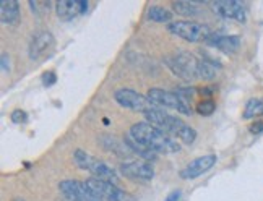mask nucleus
<instances>
[{"mask_svg": "<svg viewBox=\"0 0 263 201\" xmlns=\"http://www.w3.org/2000/svg\"><path fill=\"white\" fill-rule=\"evenodd\" d=\"M2 68H4V72H7V70L10 68L7 65V54H2Z\"/></svg>", "mask_w": 263, "mask_h": 201, "instance_id": "nucleus-27", "label": "nucleus"}, {"mask_svg": "<svg viewBox=\"0 0 263 201\" xmlns=\"http://www.w3.org/2000/svg\"><path fill=\"white\" fill-rule=\"evenodd\" d=\"M0 19L4 25H16L20 22V5L15 0L0 4Z\"/></svg>", "mask_w": 263, "mask_h": 201, "instance_id": "nucleus-15", "label": "nucleus"}, {"mask_svg": "<svg viewBox=\"0 0 263 201\" xmlns=\"http://www.w3.org/2000/svg\"><path fill=\"white\" fill-rule=\"evenodd\" d=\"M12 120H13L15 124H23V122H26V120H28V115H26L25 110L16 109V110H13V112H12Z\"/></svg>", "mask_w": 263, "mask_h": 201, "instance_id": "nucleus-23", "label": "nucleus"}, {"mask_svg": "<svg viewBox=\"0 0 263 201\" xmlns=\"http://www.w3.org/2000/svg\"><path fill=\"white\" fill-rule=\"evenodd\" d=\"M85 185L103 201H135L127 192L120 190L116 184L107 182V180L91 177L85 180Z\"/></svg>", "mask_w": 263, "mask_h": 201, "instance_id": "nucleus-6", "label": "nucleus"}, {"mask_svg": "<svg viewBox=\"0 0 263 201\" xmlns=\"http://www.w3.org/2000/svg\"><path fill=\"white\" fill-rule=\"evenodd\" d=\"M54 46H55V39L52 34L49 31H39L29 41V49H28L29 57L33 60H41L52 52Z\"/></svg>", "mask_w": 263, "mask_h": 201, "instance_id": "nucleus-10", "label": "nucleus"}, {"mask_svg": "<svg viewBox=\"0 0 263 201\" xmlns=\"http://www.w3.org/2000/svg\"><path fill=\"white\" fill-rule=\"evenodd\" d=\"M216 75V67L213 62L210 60H200V67H198V78L203 79H211Z\"/></svg>", "mask_w": 263, "mask_h": 201, "instance_id": "nucleus-21", "label": "nucleus"}, {"mask_svg": "<svg viewBox=\"0 0 263 201\" xmlns=\"http://www.w3.org/2000/svg\"><path fill=\"white\" fill-rule=\"evenodd\" d=\"M128 136L134 142L143 145L145 148L151 149L156 154H173L180 151L179 143L173 136L164 133L163 130H159L158 127L148 122H138L135 125H132Z\"/></svg>", "mask_w": 263, "mask_h": 201, "instance_id": "nucleus-1", "label": "nucleus"}, {"mask_svg": "<svg viewBox=\"0 0 263 201\" xmlns=\"http://www.w3.org/2000/svg\"><path fill=\"white\" fill-rule=\"evenodd\" d=\"M250 132L252 133H261L263 132V122H261V120H257L255 124L250 125Z\"/></svg>", "mask_w": 263, "mask_h": 201, "instance_id": "nucleus-25", "label": "nucleus"}, {"mask_svg": "<svg viewBox=\"0 0 263 201\" xmlns=\"http://www.w3.org/2000/svg\"><path fill=\"white\" fill-rule=\"evenodd\" d=\"M173 10L177 13V15H182V16H197L200 13V8L197 4L194 2H174L173 4Z\"/></svg>", "mask_w": 263, "mask_h": 201, "instance_id": "nucleus-19", "label": "nucleus"}, {"mask_svg": "<svg viewBox=\"0 0 263 201\" xmlns=\"http://www.w3.org/2000/svg\"><path fill=\"white\" fill-rule=\"evenodd\" d=\"M148 18L151 22H156V23H169L171 19H173V13L164 7L153 5L148 10Z\"/></svg>", "mask_w": 263, "mask_h": 201, "instance_id": "nucleus-17", "label": "nucleus"}, {"mask_svg": "<svg viewBox=\"0 0 263 201\" xmlns=\"http://www.w3.org/2000/svg\"><path fill=\"white\" fill-rule=\"evenodd\" d=\"M215 41H208L211 46H215L216 49H219L221 52L224 54H232L240 47V37L239 36H216L211 37Z\"/></svg>", "mask_w": 263, "mask_h": 201, "instance_id": "nucleus-16", "label": "nucleus"}, {"mask_svg": "<svg viewBox=\"0 0 263 201\" xmlns=\"http://www.w3.org/2000/svg\"><path fill=\"white\" fill-rule=\"evenodd\" d=\"M169 33L187 43H203L211 37V29L206 25H201L190 19H179L167 26Z\"/></svg>", "mask_w": 263, "mask_h": 201, "instance_id": "nucleus-5", "label": "nucleus"}, {"mask_svg": "<svg viewBox=\"0 0 263 201\" xmlns=\"http://www.w3.org/2000/svg\"><path fill=\"white\" fill-rule=\"evenodd\" d=\"M180 198H182V192L180 190H174L173 193L167 195V198L164 201H180Z\"/></svg>", "mask_w": 263, "mask_h": 201, "instance_id": "nucleus-26", "label": "nucleus"}, {"mask_svg": "<svg viewBox=\"0 0 263 201\" xmlns=\"http://www.w3.org/2000/svg\"><path fill=\"white\" fill-rule=\"evenodd\" d=\"M215 109H216V104L213 99H203L197 104V112L200 115H211L215 112Z\"/></svg>", "mask_w": 263, "mask_h": 201, "instance_id": "nucleus-22", "label": "nucleus"}, {"mask_svg": "<svg viewBox=\"0 0 263 201\" xmlns=\"http://www.w3.org/2000/svg\"><path fill=\"white\" fill-rule=\"evenodd\" d=\"M164 133L173 135L176 138H179L182 143L185 145H192L197 139V132L192 128L187 122H184L180 117H174L169 115L167 118V125L164 128Z\"/></svg>", "mask_w": 263, "mask_h": 201, "instance_id": "nucleus-11", "label": "nucleus"}, {"mask_svg": "<svg viewBox=\"0 0 263 201\" xmlns=\"http://www.w3.org/2000/svg\"><path fill=\"white\" fill-rule=\"evenodd\" d=\"M13 201H25V199H22V198H15Z\"/></svg>", "mask_w": 263, "mask_h": 201, "instance_id": "nucleus-28", "label": "nucleus"}, {"mask_svg": "<svg viewBox=\"0 0 263 201\" xmlns=\"http://www.w3.org/2000/svg\"><path fill=\"white\" fill-rule=\"evenodd\" d=\"M211 8H213L215 13H218L222 18H231L240 23H244L247 19L246 7L240 2H236V0H218V2L211 4Z\"/></svg>", "mask_w": 263, "mask_h": 201, "instance_id": "nucleus-12", "label": "nucleus"}, {"mask_svg": "<svg viewBox=\"0 0 263 201\" xmlns=\"http://www.w3.org/2000/svg\"><path fill=\"white\" fill-rule=\"evenodd\" d=\"M125 145H127V148H130L134 153H137L138 156H141L145 160H155L156 159V153H153L151 149H148V148H145L143 145H140V143H137V142H134L130 136H127L125 138V142H124Z\"/></svg>", "mask_w": 263, "mask_h": 201, "instance_id": "nucleus-18", "label": "nucleus"}, {"mask_svg": "<svg viewBox=\"0 0 263 201\" xmlns=\"http://www.w3.org/2000/svg\"><path fill=\"white\" fill-rule=\"evenodd\" d=\"M146 97L151 100V104H153L155 107L173 109V110H177V112L184 114V115L192 114L189 100L180 93L166 91V89H161V88H149Z\"/></svg>", "mask_w": 263, "mask_h": 201, "instance_id": "nucleus-3", "label": "nucleus"}, {"mask_svg": "<svg viewBox=\"0 0 263 201\" xmlns=\"http://www.w3.org/2000/svg\"><path fill=\"white\" fill-rule=\"evenodd\" d=\"M73 163L82 170H86V172L91 174L95 178L107 180V182H112L116 185L119 182V175L116 172V169H112L107 163H104V160H101L98 157H93L91 154H88L86 151H83V149H75Z\"/></svg>", "mask_w": 263, "mask_h": 201, "instance_id": "nucleus-2", "label": "nucleus"}, {"mask_svg": "<svg viewBox=\"0 0 263 201\" xmlns=\"http://www.w3.org/2000/svg\"><path fill=\"white\" fill-rule=\"evenodd\" d=\"M166 64L171 72L179 78L189 79V82L198 78L200 60L194 54L187 52V50H180V52H176L174 55H169L166 58Z\"/></svg>", "mask_w": 263, "mask_h": 201, "instance_id": "nucleus-4", "label": "nucleus"}, {"mask_svg": "<svg viewBox=\"0 0 263 201\" xmlns=\"http://www.w3.org/2000/svg\"><path fill=\"white\" fill-rule=\"evenodd\" d=\"M114 99L117 100V104H120L125 109L135 110V112H143L145 114V112H148L149 109L155 107L146 96L134 91V89H128V88L117 89V91L114 93Z\"/></svg>", "mask_w": 263, "mask_h": 201, "instance_id": "nucleus-7", "label": "nucleus"}, {"mask_svg": "<svg viewBox=\"0 0 263 201\" xmlns=\"http://www.w3.org/2000/svg\"><path fill=\"white\" fill-rule=\"evenodd\" d=\"M263 115V100L250 99L244 109V118H257Z\"/></svg>", "mask_w": 263, "mask_h": 201, "instance_id": "nucleus-20", "label": "nucleus"}, {"mask_svg": "<svg viewBox=\"0 0 263 201\" xmlns=\"http://www.w3.org/2000/svg\"><path fill=\"white\" fill-rule=\"evenodd\" d=\"M59 190L65 201H103L91 192L85 182H78V180H64L59 184Z\"/></svg>", "mask_w": 263, "mask_h": 201, "instance_id": "nucleus-8", "label": "nucleus"}, {"mask_svg": "<svg viewBox=\"0 0 263 201\" xmlns=\"http://www.w3.org/2000/svg\"><path fill=\"white\" fill-rule=\"evenodd\" d=\"M86 10L88 4L77 2V0H60V2L55 4V13L64 22H70V19L77 18L78 15L86 13Z\"/></svg>", "mask_w": 263, "mask_h": 201, "instance_id": "nucleus-14", "label": "nucleus"}, {"mask_svg": "<svg viewBox=\"0 0 263 201\" xmlns=\"http://www.w3.org/2000/svg\"><path fill=\"white\" fill-rule=\"evenodd\" d=\"M216 156L215 154H205V156H200L197 159H194L192 163H189L184 169L180 170V177L185 178V180H192V178H197L200 175L206 174L210 169H213L216 164Z\"/></svg>", "mask_w": 263, "mask_h": 201, "instance_id": "nucleus-13", "label": "nucleus"}, {"mask_svg": "<svg viewBox=\"0 0 263 201\" xmlns=\"http://www.w3.org/2000/svg\"><path fill=\"white\" fill-rule=\"evenodd\" d=\"M43 82L46 86H50V85H54L55 83V73L54 72H46L43 75Z\"/></svg>", "mask_w": 263, "mask_h": 201, "instance_id": "nucleus-24", "label": "nucleus"}, {"mask_svg": "<svg viewBox=\"0 0 263 201\" xmlns=\"http://www.w3.org/2000/svg\"><path fill=\"white\" fill-rule=\"evenodd\" d=\"M120 172L124 177L140 182H149L155 177V169L148 160H128L120 164Z\"/></svg>", "mask_w": 263, "mask_h": 201, "instance_id": "nucleus-9", "label": "nucleus"}]
</instances>
